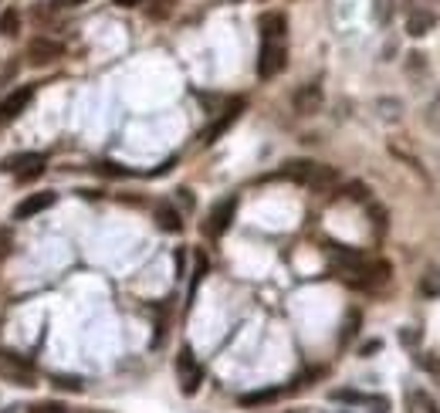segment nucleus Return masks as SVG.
<instances>
[{"label": "nucleus", "instance_id": "f03ea898", "mask_svg": "<svg viewBox=\"0 0 440 413\" xmlns=\"http://www.w3.org/2000/svg\"><path fill=\"white\" fill-rule=\"evenodd\" d=\"M284 65H288V47L281 41H264L261 44V54H258V78H275L284 72Z\"/></svg>", "mask_w": 440, "mask_h": 413}, {"label": "nucleus", "instance_id": "dca6fc26", "mask_svg": "<svg viewBox=\"0 0 440 413\" xmlns=\"http://www.w3.org/2000/svg\"><path fill=\"white\" fill-rule=\"evenodd\" d=\"M284 390L271 386V390H254V393H244L240 396V407H264V403H275Z\"/></svg>", "mask_w": 440, "mask_h": 413}, {"label": "nucleus", "instance_id": "a211bd4d", "mask_svg": "<svg viewBox=\"0 0 440 413\" xmlns=\"http://www.w3.org/2000/svg\"><path fill=\"white\" fill-rule=\"evenodd\" d=\"M17 31H21V14L10 7V10L0 14V34H3V38H14Z\"/></svg>", "mask_w": 440, "mask_h": 413}, {"label": "nucleus", "instance_id": "393cba45", "mask_svg": "<svg viewBox=\"0 0 440 413\" xmlns=\"http://www.w3.org/2000/svg\"><path fill=\"white\" fill-rule=\"evenodd\" d=\"M51 383H54L58 390H72V393H81V379H78V376H54Z\"/></svg>", "mask_w": 440, "mask_h": 413}, {"label": "nucleus", "instance_id": "c85d7f7f", "mask_svg": "<svg viewBox=\"0 0 440 413\" xmlns=\"http://www.w3.org/2000/svg\"><path fill=\"white\" fill-rule=\"evenodd\" d=\"M44 169H48V166L38 163V166H31V169H24V173H17V180H21V183H31V180H38Z\"/></svg>", "mask_w": 440, "mask_h": 413}, {"label": "nucleus", "instance_id": "412c9836", "mask_svg": "<svg viewBox=\"0 0 440 413\" xmlns=\"http://www.w3.org/2000/svg\"><path fill=\"white\" fill-rule=\"evenodd\" d=\"M410 403H413V413H440L437 403H434L427 393H420V390H413V393H410Z\"/></svg>", "mask_w": 440, "mask_h": 413}, {"label": "nucleus", "instance_id": "1a4fd4ad", "mask_svg": "<svg viewBox=\"0 0 440 413\" xmlns=\"http://www.w3.org/2000/svg\"><path fill=\"white\" fill-rule=\"evenodd\" d=\"M295 112L298 116H315V112H322V102H325V92H322L319 82H308L302 85L298 92H295Z\"/></svg>", "mask_w": 440, "mask_h": 413}, {"label": "nucleus", "instance_id": "2f4dec72", "mask_svg": "<svg viewBox=\"0 0 440 413\" xmlns=\"http://www.w3.org/2000/svg\"><path fill=\"white\" fill-rule=\"evenodd\" d=\"M10 248H14V241H10V231H7V227H0V257H3V254H7Z\"/></svg>", "mask_w": 440, "mask_h": 413}, {"label": "nucleus", "instance_id": "f8f14e48", "mask_svg": "<svg viewBox=\"0 0 440 413\" xmlns=\"http://www.w3.org/2000/svg\"><path fill=\"white\" fill-rule=\"evenodd\" d=\"M156 224H160V231H166V234H180L183 231V213L173 204H160L156 206Z\"/></svg>", "mask_w": 440, "mask_h": 413}, {"label": "nucleus", "instance_id": "cd10ccee", "mask_svg": "<svg viewBox=\"0 0 440 413\" xmlns=\"http://www.w3.org/2000/svg\"><path fill=\"white\" fill-rule=\"evenodd\" d=\"M366 407L373 413H390V400L386 396H366Z\"/></svg>", "mask_w": 440, "mask_h": 413}, {"label": "nucleus", "instance_id": "4468645a", "mask_svg": "<svg viewBox=\"0 0 440 413\" xmlns=\"http://www.w3.org/2000/svg\"><path fill=\"white\" fill-rule=\"evenodd\" d=\"M434 24H437V17H434L430 10H413L410 21H406V31H410L413 38H423V34L434 31Z\"/></svg>", "mask_w": 440, "mask_h": 413}, {"label": "nucleus", "instance_id": "0eeeda50", "mask_svg": "<svg viewBox=\"0 0 440 413\" xmlns=\"http://www.w3.org/2000/svg\"><path fill=\"white\" fill-rule=\"evenodd\" d=\"M54 204H58V193H54V190L31 193V197H24L21 204L14 206V220H31V217H38V213H44V210H51Z\"/></svg>", "mask_w": 440, "mask_h": 413}, {"label": "nucleus", "instance_id": "473e14b6", "mask_svg": "<svg viewBox=\"0 0 440 413\" xmlns=\"http://www.w3.org/2000/svg\"><path fill=\"white\" fill-rule=\"evenodd\" d=\"M173 261H176V278H183V275H187V254H183V251H176V254H173Z\"/></svg>", "mask_w": 440, "mask_h": 413}, {"label": "nucleus", "instance_id": "6ab92c4d", "mask_svg": "<svg viewBox=\"0 0 440 413\" xmlns=\"http://www.w3.org/2000/svg\"><path fill=\"white\" fill-rule=\"evenodd\" d=\"M420 295H427V298H440V268H434V271H427V275H423V282H420Z\"/></svg>", "mask_w": 440, "mask_h": 413}, {"label": "nucleus", "instance_id": "a878e982", "mask_svg": "<svg viewBox=\"0 0 440 413\" xmlns=\"http://www.w3.org/2000/svg\"><path fill=\"white\" fill-rule=\"evenodd\" d=\"M369 217H373V227L376 231H386V210L379 204H369Z\"/></svg>", "mask_w": 440, "mask_h": 413}, {"label": "nucleus", "instance_id": "20e7f679", "mask_svg": "<svg viewBox=\"0 0 440 413\" xmlns=\"http://www.w3.org/2000/svg\"><path fill=\"white\" fill-rule=\"evenodd\" d=\"M65 58V44L54 41V38H34V41L28 44V61L41 68V65H54V61H61Z\"/></svg>", "mask_w": 440, "mask_h": 413}, {"label": "nucleus", "instance_id": "39448f33", "mask_svg": "<svg viewBox=\"0 0 440 413\" xmlns=\"http://www.w3.org/2000/svg\"><path fill=\"white\" fill-rule=\"evenodd\" d=\"M176 370H180V379H183V393H187V396H193V393L200 390V383H203V370L197 366V359H193V349H190V346H183V349H180Z\"/></svg>", "mask_w": 440, "mask_h": 413}, {"label": "nucleus", "instance_id": "ea45409f", "mask_svg": "<svg viewBox=\"0 0 440 413\" xmlns=\"http://www.w3.org/2000/svg\"><path fill=\"white\" fill-rule=\"evenodd\" d=\"M116 3H119V7H139L143 0H116Z\"/></svg>", "mask_w": 440, "mask_h": 413}, {"label": "nucleus", "instance_id": "aec40b11", "mask_svg": "<svg viewBox=\"0 0 440 413\" xmlns=\"http://www.w3.org/2000/svg\"><path fill=\"white\" fill-rule=\"evenodd\" d=\"M376 109H379V116H383L386 123H397V119H400V112H403V105L397 102V98H379V102H376Z\"/></svg>", "mask_w": 440, "mask_h": 413}, {"label": "nucleus", "instance_id": "4c0bfd02", "mask_svg": "<svg viewBox=\"0 0 440 413\" xmlns=\"http://www.w3.org/2000/svg\"><path fill=\"white\" fill-rule=\"evenodd\" d=\"M417 339H420L417 332H400V342H406V346H417Z\"/></svg>", "mask_w": 440, "mask_h": 413}, {"label": "nucleus", "instance_id": "6e6552de", "mask_svg": "<svg viewBox=\"0 0 440 413\" xmlns=\"http://www.w3.org/2000/svg\"><path fill=\"white\" fill-rule=\"evenodd\" d=\"M31 98H34V85H21V88H14V92L0 102V125H7L10 119H17V116L31 105Z\"/></svg>", "mask_w": 440, "mask_h": 413}, {"label": "nucleus", "instance_id": "e433bc0d", "mask_svg": "<svg viewBox=\"0 0 440 413\" xmlns=\"http://www.w3.org/2000/svg\"><path fill=\"white\" fill-rule=\"evenodd\" d=\"M406 58H410V68H413V72L423 68V54H420V51H413V54H406Z\"/></svg>", "mask_w": 440, "mask_h": 413}, {"label": "nucleus", "instance_id": "5701e85b", "mask_svg": "<svg viewBox=\"0 0 440 413\" xmlns=\"http://www.w3.org/2000/svg\"><path fill=\"white\" fill-rule=\"evenodd\" d=\"M28 413H68V407H61V403H54V400H41V403H31Z\"/></svg>", "mask_w": 440, "mask_h": 413}, {"label": "nucleus", "instance_id": "ddd939ff", "mask_svg": "<svg viewBox=\"0 0 440 413\" xmlns=\"http://www.w3.org/2000/svg\"><path fill=\"white\" fill-rule=\"evenodd\" d=\"M38 163H44V156L41 153H10L3 163H0V169L3 173H24V169H31V166H38Z\"/></svg>", "mask_w": 440, "mask_h": 413}, {"label": "nucleus", "instance_id": "72a5a7b5", "mask_svg": "<svg viewBox=\"0 0 440 413\" xmlns=\"http://www.w3.org/2000/svg\"><path fill=\"white\" fill-rule=\"evenodd\" d=\"M420 366L430 372H440V359H434V356H420Z\"/></svg>", "mask_w": 440, "mask_h": 413}, {"label": "nucleus", "instance_id": "4be33fe9", "mask_svg": "<svg viewBox=\"0 0 440 413\" xmlns=\"http://www.w3.org/2000/svg\"><path fill=\"white\" fill-rule=\"evenodd\" d=\"M359 322H362V315L353 308L349 315H346V329H342V346L349 342V339H356V332H359Z\"/></svg>", "mask_w": 440, "mask_h": 413}, {"label": "nucleus", "instance_id": "c9c22d12", "mask_svg": "<svg viewBox=\"0 0 440 413\" xmlns=\"http://www.w3.org/2000/svg\"><path fill=\"white\" fill-rule=\"evenodd\" d=\"M176 193H180V204L187 206V210H193V193H190L187 187H183V190H176Z\"/></svg>", "mask_w": 440, "mask_h": 413}, {"label": "nucleus", "instance_id": "c756f323", "mask_svg": "<svg viewBox=\"0 0 440 413\" xmlns=\"http://www.w3.org/2000/svg\"><path fill=\"white\" fill-rule=\"evenodd\" d=\"M203 275H207V257H203V254H197V268H193V282H190V288H197V285H200Z\"/></svg>", "mask_w": 440, "mask_h": 413}, {"label": "nucleus", "instance_id": "f3484780", "mask_svg": "<svg viewBox=\"0 0 440 413\" xmlns=\"http://www.w3.org/2000/svg\"><path fill=\"white\" fill-rule=\"evenodd\" d=\"M328 400L332 403H346V407H366V393H359V390H332Z\"/></svg>", "mask_w": 440, "mask_h": 413}, {"label": "nucleus", "instance_id": "b1692460", "mask_svg": "<svg viewBox=\"0 0 440 413\" xmlns=\"http://www.w3.org/2000/svg\"><path fill=\"white\" fill-rule=\"evenodd\" d=\"M95 173H102V176H129V169L119 163H109V160H102V163H95Z\"/></svg>", "mask_w": 440, "mask_h": 413}, {"label": "nucleus", "instance_id": "7c9ffc66", "mask_svg": "<svg viewBox=\"0 0 440 413\" xmlns=\"http://www.w3.org/2000/svg\"><path fill=\"white\" fill-rule=\"evenodd\" d=\"M166 14H169V0H160L156 7H149V17H153V21H160Z\"/></svg>", "mask_w": 440, "mask_h": 413}, {"label": "nucleus", "instance_id": "bb28decb", "mask_svg": "<svg viewBox=\"0 0 440 413\" xmlns=\"http://www.w3.org/2000/svg\"><path fill=\"white\" fill-rule=\"evenodd\" d=\"M342 197H349V200H366L369 190H366V183H349V187L342 190Z\"/></svg>", "mask_w": 440, "mask_h": 413}, {"label": "nucleus", "instance_id": "a19ab883", "mask_svg": "<svg viewBox=\"0 0 440 413\" xmlns=\"http://www.w3.org/2000/svg\"><path fill=\"white\" fill-rule=\"evenodd\" d=\"M3 413H14V410H3Z\"/></svg>", "mask_w": 440, "mask_h": 413}, {"label": "nucleus", "instance_id": "f257e3e1", "mask_svg": "<svg viewBox=\"0 0 440 413\" xmlns=\"http://www.w3.org/2000/svg\"><path fill=\"white\" fill-rule=\"evenodd\" d=\"M0 379L3 383H17V386H34L38 383V372H34V366L24 356L0 349Z\"/></svg>", "mask_w": 440, "mask_h": 413}, {"label": "nucleus", "instance_id": "f704fd0d", "mask_svg": "<svg viewBox=\"0 0 440 413\" xmlns=\"http://www.w3.org/2000/svg\"><path fill=\"white\" fill-rule=\"evenodd\" d=\"M379 349H383V342H379V339H373V342H366V346H362L359 352H362V356H373V352H379Z\"/></svg>", "mask_w": 440, "mask_h": 413}, {"label": "nucleus", "instance_id": "58836bf2", "mask_svg": "<svg viewBox=\"0 0 440 413\" xmlns=\"http://www.w3.org/2000/svg\"><path fill=\"white\" fill-rule=\"evenodd\" d=\"M61 7H81V3H88V0H58Z\"/></svg>", "mask_w": 440, "mask_h": 413}, {"label": "nucleus", "instance_id": "9b49d317", "mask_svg": "<svg viewBox=\"0 0 440 413\" xmlns=\"http://www.w3.org/2000/svg\"><path fill=\"white\" fill-rule=\"evenodd\" d=\"M335 183H339V173H335L332 166L315 163V166H312V176H308V183H305V187H312L315 193H325V190H332Z\"/></svg>", "mask_w": 440, "mask_h": 413}, {"label": "nucleus", "instance_id": "2eb2a0df", "mask_svg": "<svg viewBox=\"0 0 440 413\" xmlns=\"http://www.w3.org/2000/svg\"><path fill=\"white\" fill-rule=\"evenodd\" d=\"M312 160H291V163H284L281 169V176L284 180H295V183H308V176H312Z\"/></svg>", "mask_w": 440, "mask_h": 413}, {"label": "nucleus", "instance_id": "423d86ee", "mask_svg": "<svg viewBox=\"0 0 440 413\" xmlns=\"http://www.w3.org/2000/svg\"><path fill=\"white\" fill-rule=\"evenodd\" d=\"M234 213H238V197H224L220 204H213V210H210V217H207V234L210 237H220L227 227H231V220H234Z\"/></svg>", "mask_w": 440, "mask_h": 413}, {"label": "nucleus", "instance_id": "9d476101", "mask_svg": "<svg viewBox=\"0 0 440 413\" xmlns=\"http://www.w3.org/2000/svg\"><path fill=\"white\" fill-rule=\"evenodd\" d=\"M261 34H264V41H281L288 34V17L278 14V10L261 14Z\"/></svg>", "mask_w": 440, "mask_h": 413}, {"label": "nucleus", "instance_id": "7ed1b4c3", "mask_svg": "<svg viewBox=\"0 0 440 413\" xmlns=\"http://www.w3.org/2000/svg\"><path fill=\"white\" fill-rule=\"evenodd\" d=\"M244 105H247L244 98H231V102H227V109H224V112H220V116H217V119L210 123V129H207V132L200 136L203 146H213V142H217V139H220V136H224V132L231 129V125L238 123L240 112H244Z\"/></svg>", "mask_w": 440, "mask_h": 413}]
</instances>
